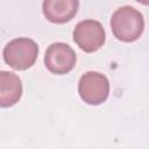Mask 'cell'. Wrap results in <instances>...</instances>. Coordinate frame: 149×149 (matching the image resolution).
<instances>
[{
	"mask_svg": "<svg viewBox=\"0 0 149 149\" xmlns=\"http://www.w3.org/2000/svg\"><path fill=\"white\" fill-rule=\"evenodd\" d=\"M21 79L9 71H0V106H14L22 97Z\"/></svg>",
	"mask_w": 149,
	"mask_h": 149,
	"instance_id": "7",
	"label": "cell"
},
{
	"mask_svg": "<svg viewBox=\"0 0 149 149\" xmlns=\"http://www.w3.org/2000/svg\"><path fill=\"white\" fill-rule=\"evenodd\" d=\"M136 1L142 3V5H144V6H149V0H136Z\"/></svg>",
	"mask_w": 149,
	"mask_h": 149,
	"instance_id": "8",
	"label": "cell"
},
{
	"mask_svg": "<svg viewBox=\"0 0 149 149\" xmlns=\"http://www.w3.org/2000/svg\"><path fill=\"white\" fill-rule=\"evenodd\" d=\"M73 41L84 52L92 54L104 45L106 33L99 21L92 19L83 20L74 27Z\"/></svg>",
	"mask_w": 149,
	"mask_h": 149,
	"instance_id": "4",
	"label": "cell"
},
{
	"mask_svg": "<svg viewBox=\"0 0 149 149\" xmlns=\"http://www.w3.org/2000/svg\"><path fill=\"white\" fill-rule=\"evenodd\" d=\"M79 9V0H43L44 17L52 23L62 24L71 21Z\"/></svg>",
	"mask_w": 149,
	"mask_h": 149,
	"instance_id": "6",
	"label": "cell"
},
{
	"mask_svg": "<svg viewBox=\"0 0 149 149\" xmlns=\"http://www.w3.org/2000/svg\"><path fill=\"white\" fill-rule=\"evenodd\" d=\"M77 56L73 49L63 42L50 44L44 55V65L54 74H66L76 65Z\"/></svg>",
	"mask_w": 149,
	"mask_h": 149,
	"instance_id": "5",
	"label": "cell"
},
{
	"mask_svg": "<svg viewBox=\"0 0 149 149\" xmlns=\"http://www.w3.org/2000/svg\"><path fill=\"white\" fill-rule=\"evenodd\" d=\"M38 56V45L28 37H17L9 41L2 51L3 61L14 70L23 71L34 65Z\"/></svg>",
	"mask_w": 149,
	"mask_h": 149,
	"instance_id": "2",
	"label": "cell"
},
{
	"mask_svg": "<svg viewBox=\"0 0 149 149\" xmlns=\"http://www.w3.org/2000/svg\"><path fill=\"white\" fill-rule=\"evenodd\" d=\"M78 93L80 99L87 105H100L108 98L109 81L107 77L100 72L87 71L78 81Z\"/></svg>",
	"mask_w": 149,
	"mask_h": 149,
	"instance_id": "3",
	"label": "cell"
},
{
	"mask_svg": "<svg viewBox=\"0 0 149 149\" xmlns=\"http://www.w3.org/2000/svg\"><path fill=\"white\" fill-rule=\"evenodd\" d=\"M111 29L113 35L122 42L130 43L140 38L144 30V19L142 13L132 6L118 8L111 17Z\"/></svg>",
	"mask_w": 149,
	"mask_h": 149,
	"instance_id": "1",
	"label": "cell"
}]
</instances>
